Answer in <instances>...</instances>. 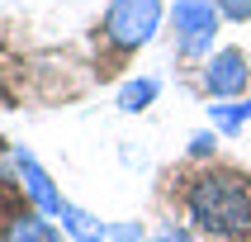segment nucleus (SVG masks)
<instances>
[{"instance_id": "obj_14", "label": "nucleus", "mask_w": 251, "mask_h": 242, "mask_svg": "<svg viewBox=\"0 0 251 242\" xmlns=\"http://www.w3.org/2000/svg\"><path fill=\"white\" fill-rule=\"evenodd\" d=\"M95 242H109V238H95Z\"/></svg>"}, {"instance_id": "obj_4", "label": "nucleus", "mask_w": 251, "mask_h": 242, "mask_svg": "<svg viewBox=\"0 0 251 242\" xmlns=\"http://www.w3.org/2000/svg\"><path fill=\"white\" fill-rule=\"evenodd\" d=\"M251 85V62L242 48H223V53L209 57L204 67V90L213 100H242V90Z\"/></svg>"}, {"instance_id": "obj_13", "label": "nucleus", "mask_w": 251, "mask_h": 242, "mask_svg": "<svg viewBox=\"0 0 251 242\" xmlns=\"http://www.w3.org/2000/svg\"><path fill=\"white\" fill-rule=\"evenodd\" d=\"M152 242H195V238H190V228H176V223H166V228H161V233H156Z\"/></svg>"}, {"instance_id": "obj_2", "label": "nucleus", "mask_w": 251, "mask_h": 242, "mask_svg": "<svg viewBox=\"0 0 251 242\" xmlns=\"http://www.w3.org/2000/svg\"><path fill=\"white\" fill-rule=\"evenodd\" d=\"M161 0H109V10L100 19V33L114 53H138L156 38L161 28Z\"/></svg>"}, {"instance_id": "obj_3", "label": "nucleus", "mask_w": 251, "mask_h": 242, "mask_svg": "<svg viewBox=\"0 0 251 242\" xmlns=\"http://www.w3.org/2000/svg\"><path fill=\"white\" fill-rule=\"evenodd\" d=\"M218 0H176L171 5V24H176V53L180 57H204L218 38Z\"/></svg>"}, {"instance_id": "obj_9", "label": "nucleus", "mask_w": 251, "mask_h": 242, "mask_svg": "<svg viewBox=\"0 0 251 242\" xmlns=\"http://www.w3.org/2000/svg\"><path fill=\"white\" fill-rule=\"evenodd\" d=\"M209 119H213V128L218 133H242V124L251 119V100H237V105H209Z\"/></svg>"}, {"instance_id": "obj_6", "label": "nucleus", "mask_w": 251, "mask_h": 242, "mask_svg": "<svg viewBox=\"0 0 251 242\" xmlns=\"http://www.w3.org/2000/svg\"><path fill=\"white\" fill-rule=\"evenodd\" d=\"M0 242H62V228L48 218V214H10L5 218V233H0Z\"/></svg>"}, {"instance_id": "obj_7", "label": "nucleus", "mask_w": 251, "mask_h": 242, "mask_svg": "<svg viewBox=\"0 0 251 242\" xmlns=\"http://www.w3.org/2000/svg\"><path fill=\"white\" fill-rule=\"evenodd\" d=\"M156 95H161V81H156V76H138V81H124V85H119L114 105H119L124 114H142Z\"/></svg>"}, {"instance_id": "obj_10", "label": "nucleus", "mask_w": 251, "mask_h": 242, "mask_svg": "<svg viewBox=\"0 0 251 242\" xmlns=\"http://www.w3.org/2000/svg\"><path fill=\"white\" fill-rule=\"evenodd\" d=\"M109 242H142V223H104Z\"/></svg>"}, {"instance_id": "obj_5", "label": "nucleus", "mask_w": 251, "mask_h": 242, "mask_svg": "<svg viewBox=\"0 0 251 242\" xmlns=\"http://www.w3.org/2000/svg\"><path fill=\"white\" fill-rule=\"evenodd\" d=\"M14 171H19V185H24V195L33 199V209H38V214H48V218H57L67 199L57 195L52 176L38 166V157H33V152H24V147H14Z\"/></svg>"}, {"instance_id": "obj_12", "label": "nucleus", "mask_w": 251, "mask_h": 242, "mask_svg": "<svg viewBox=\"0 0 251 242\" xmlns=\"http://www.w3.org/2000/svg\"><path fill=\"white\" fill-rule=\"evenodd\" d=\"M218 10H223V19H232V24H247L251 19V0H218Z\"/></svg>"}, {"instance_id": "obj_11", "label": "nucleus", "mask_w": 251, "mask_h": 242, "mask_svg": "<svg viewBox=\"0 0 251 242\" xmlns=\"http://www.w3.org/2000/svg\"><path fill=\"white\" fill-rule=\"evenodd\" d=\"M213 147H218V128H204L190 138V157H213Z\"/></svg>"}, {"instance_id": "obj_1", "label": "nucleus", "mask_w": 251, "mask_h": 242, "mask_svg": "<svg viewBox=\"0 0 251 242\" xmlns=\"http://www.w3.org/2000/svg\"><path fill=\"white\" fill-rule=\"evenodd\" d=\"M185 214L199 233L218 242L251 238V176L227 166H209L185 185Z\"/></svg>"}, {"instance_id": "obj_8", "label": "nucleus", "mask_w": 251, "mask_h": 242, "mask_svg": "<svg viewBox=\"0 0 251 242\" xmlns=\"http://www.w3.org/2000/svg\"><path fill=\"white\" fill-rule=\"evenodd\" d=\"M62 233H67L71 242H95V238H104V223H100L95 214H85V209H76V204H62Z\"/></svg>"}]
</instances>
